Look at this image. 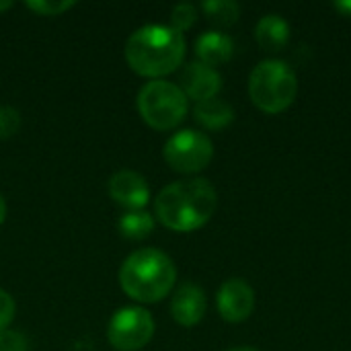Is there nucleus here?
<instances>
[{
  "instance_id": "7ed1b4c3",
  "label": "nucleus",
  "mask_w": 351,
  "mask_h": 351,
  "mask_svg": "<svg viewBox=\"0 0 351 351\" xmlns=\"http://www.w3.org/2000/svg\"><path fill=\"white\" fill-rule=\"evenodd\" d=\"M177 280L173 259L158 249L134 251L119 269L121 290L138 302L152 304L169 296Z\"/></svg>"
},
{
  "instance_id": "412c9836",
  "label": "nucleus",
  "mask_w": 351,
  "mask_h": 351,
  "mask_svg": "<svg viewBox=\"0 0 351 351\" xmlns=\"http://www.w3.org/2000/svg\"><path fill=\"white\" fill-rule=\"evenodd\" d=\"M0 351H27V339L19 331H2L0 333Z\"/></svg>"
},
{
  "instance_id": "1a4fd4ad",
  "label": "nucleus",
  "mask_w": 351,
  "mask_h": 351,
  "mask_svg": "<svg viewBox=\"0 0 351 351\" xmlns=\"http://www.w3.org/2000/svg\"><path fill=\"white\" fill-rule=\"evenodd\" d=\"M220 88H222V76L212 66H206L202 62H191L181 72V90L185 93L187 99H193L195 103L218 97Z\"/></svg>"
},
{
  "instance_id": "5701e85b",
  "label": "nucleus",
  "mask_w": 351,
  "mask_h": 351,
  "mask_svg": "<svg viewBox=\"0 0 351 351\" xmlns=\"http://www.w3.org/2000/svg\"><path fill=\"white\" fill-rule=\"evenodd\" d=\"M4 218H6V202H4V197L0 193V224L4 222Z\"/></svg>"
},
{
  "instance_id": "9b49d317",
  "label": "nucleus",
  "mask_w": 351,
  "mask_h": 351,
  "mask_svg": "<svg viewBox=\"0 0 351 351\" xmlns=\"http://www.w3.org/2000/svg\"><path fill=\"white\" fill-rule=\"evenodd\" d=\"M206 308H208V300H206L204 290L189 282L179 286L171 300V315L175 323H179L181 327L197 325L204 319Z\"/></svg>"
},
{
  "instance_id": "f257e3e1",
  "label": "nucleus",
  "mask_w": 351,
  "mask_h": 351,
  "mask_svg": "<svg viewBox=\"0 0 351 351\" xmlns=\"http://www.w3.org/2000/svg\"><path fill=\"white\" fill-rule=\"evenodd\" d=\"M218 195L208 179H185L167 185L156 202V218L175 232L202 228L216 212Z\"/></svg>"
},
{
  "instance_id": "423d86ee",
  "label": "nucleus",
  "mask_w": 351,
  "mask_h": 351,
  "mask_svg": "<svg viewBox=\"0 0 351 351\" xmlns=\"http://www.w3.org/2000/svg\"><path fill=\"white\" fill-rule=\"evenodd\" d=\"M162 156L177 173H199L210 165L214 146L206 134L197 130H181L167 140Z\"/></svg>"
},
{
  "instance_id": "20e7f679",
  "label": "nucleus",
  "mask_w": 351,
  "mask_h": 351,
  "mask_svg": "<svg viewBox=\"0 0 351 351\" xmlns=\"http://www.w3.org/2000/svg\"><path fill=\"white\" fill-rule=\"evenodd\" d=\"M298 93V78L284 60H263L249 76V97L265 113L286 111Z\"/></svg>"
},
{
  "instance_id": "9d476101",
  "label": "nucleus",
  "mask_w": 351,
  "mask_h": 351,
  "mask_svg": "<svg viewBox=\"0 0 351 351\" xmlns=\"http://www.w3.org/2000/svg\"><path fill=\"white\" fill-rule=\"evenodd\" d=\"M109 195L128 210H144L150 199V187L140 173L119 171L109 179Z\"/></svg>"
},
{
  "instance_id": "39448f33",
  "label": "nucleus",
  "mask_w": 351,
  "mask_h": 351,
  "mask_svg": "<svg viewBox=\"0 0 351 351\" xmlns=\"http://www.w3.org/2000/svg\"><path fill=\"white\" fill-rule=\"evenodd\" d=\"M136 103L142 119L158 132L177 128L185 119L189 107L181 86L160 78L146 82L140 88Z\"/></svg>"
},
{
  "instance_id": "a211bd4d",
  "label": "nucleus",
  "mask_w": 351,
  "mask_h": 351,
  "mask_svg": "<svg viewBox=\"0 0 351 351\" xmlns=\"http://www.w3.org/2000/svg\"><path fill=\"white\" fill-rule=\"evenodd\" d=\"M76 2L74 0H62V2H51V0H29L27 8L41 16H58L66 10H70Z\"/></svg>"
},
{
  "instance_id": "4468645a",
  "label": "nucleus",
  "mask_w": 351,
  "mask_h": 351,
  "mask_svg": "<svg viewBox=\"0 0 351 351\" xmlns=\"http://www.w3.org/2000/svg\"><path fill=\"white\" fill-rule=\"evenodd\" d=\"M193 115H195V121L199 125H204L206 130H214L216 132V130H224L228 123H232L234 109L230 107V103L214 97V99L195 103Z\"/></svg>"
},
{
  "instance_id": "f8f14e48",
  "label": "nucleus",
  "mask_w": 351,
  "mask_h": 351,
  "mask_svg": "<svg viewBox=\"0 0 351 351\" xmlns=\"http://www.w3.org/2000/svg\"><path fill=\"white\" fill-rule=\"evenodd\" d=\"M234 53V41L230 35L222 31H206L195 41V56L197 62L206 66H220L228 62Z\"/></svg>"
},
{
  "instance_id": "4be33fe9",
  "label": "nucleus",
  "mask_w": 351,
  "mask_h": 351,
  "mask_svg": "<svg viewBox=\"0 0 351 351\" xmlns=\"http://www.w3.org/2000/svg\"><path fill=\"white\" fill-rule=\"evenodd\" d=\"M341 14H346V16H351V0H341V2H335L333 4Z\"/></svg>"
},
{
  "instance_id": "6e6552de",
  "label": "nucleus",
  "mask_w": 351,
  "mask_h": 351,
  "mask_svg": "<svg viewBox=\"0 0 351 351\" xmlns=\"http://www.w3.org/2000/svg\"><path fill=\"white\" fill-rule=\"evenodd\" d=\"M216 304H218V313L224 321L243 323L251 317V313L255 308V292L245 280L230 278L220 286Z\"/></svg>"
},
{
  "instance_id": "2eb2a0df",
  "label": "nucleus",
  "mask_w": 351,
  "mask_h": 351,
  "mask_svg": "<svg viewBox=\"0 0 351 351\" xmlns=\"http://www.w3.org/2000/svg\"><path fill=\"white\" fill-rule=\"evenodd\" d=\"M119 230L130 241H142L154 230V218L146 210H128L119 218Z\"/></svg>"
},
{
  "instance_id": "393cba45",
  "label": "nucleus",
  "mask_w": 351,
  "mask_h": 351,
  "mask_svg": "<svg viewBox=\"0 0 351 351\" xmlns=\"http://www.w3.org/2000/svg\"><path fill=\"white\" fill-rule=\"evenodd\" d=\"M230 351H259V350H255V348H234V350H230Z\"/></svg>"
},
{
  "instance_id": "0eeeda50",
  "label": "nucleus",
  "mask_w": 351,
  "mask_h": 351,
  "mask_svg": "<svg viewBox=\"0 0 351 351\" xmlns=\"http://www.w3.org/2000/svg\"><path fill=\"white\" fill-rule=\"evenodd\" d=\"M154 335V319L142 306H125L117 311L107 329L109 343L117 351H138Z\"/></svg>"
},
{
  "instance_id": "6ab92c4d",
  "label": "nucleus",
  "mask_w": 351,
  "mask_h": 351,
  "mask_svg": "<svg viewBox=\"0 0 351 351\" xmlns=\"http://www.w3.org/2000/svg\"><path fill=\"white\" fill-rule=\"evenodd\" d=\"M21 130V113L12 107H0V140L12 138Z\"/></svg>"
},
{
  "instance_id": "b1692460",
  "label": "nucleus",
  "mask_w": 351,
  "mask_h": 351,
  "mask_svg": "<svg viewBox=\"0 0 351 351\" xmlns=\"http://www.w3.org/2000/svg\"><path fill=\"white\" fill-rule=\"evenodd\" d=\"M10 6H12L10 0H0V12H2V10H8Z\"/></svg>"
},
{
  "instance_id": "dca6fc26",
  "label": "nucleus",
  "mask_w": 351,
  "mask_h": 351,
  "mask_svg": "<svg viewBox=\"0 0 351 351\" xmlns=\"http://www.w3.org/2000/svg\"><path fill=\"white\" fill-rule=\"evenodd\" d=\"M202 8L206 16L220 27H230L241 16V6L234 0H208L202 4Z\"/></svg>"
},
{
  "instance_id": "ddd939ff",
  "label": "nucleus",
  "mask_w": 351,
  "mask_h": 351,
  "mask_svg": "<svg viewBox=\"0 0 351 351\" xmlns=\"http://www.w3.org/2000/svg\"><path fill=\"white\" fill-rule=\"evenodd\" d=\"M255 39L265 51H282L290 41V25L280 14H265L255 27Z\"/></svg>"
},
{
  "instance_id": "aec40b11",
  "label": "nucleus",
  "mask_w": 351,
  "mask_h": 351,
  "mask_svg": "<svg viewBox=\"0 0 351 351\" xmlns=\"http://www.w3.org/2000/svg\"><path fill=\"white\" fill-rule=\"evenodd\" d=\"M14 313H16V304L12 296L6 290H0V333L6 331V327L12 323Z\"/></svg>"
},
{
  "instance_id": "f3484780",
  "label": "nucleus",
  "mask_w": 351,
  "mask_h": 351,
  "mask_svg": "<svg viewBox=\"0 0 351 351\" xmlns=\"http://www.w3.org/2000/svg\"><path fill=\"white\" fill-rule=\"evenodd\" d=\"M195 21H197V8L189 2H181L171 10V27L179 33L191 29Z\"/></svg>"
},
{
  "instance_id": "f03ea898",
  "label": "nucleus",
  "mask_w": 351,
  "mask_h": 351,
  "mask_svg": "<svg viewBox=\"0 0 351 351\" xmlns=\"http://www.w3.org/2000/svg\"><path fill=\"white\" fill-rule=\"evenodd\" d=\"M185 58V37L171 25H144L134 31L125 43V60L140 76H158L175 72Z\"/></svg>"
}]
</instances>
